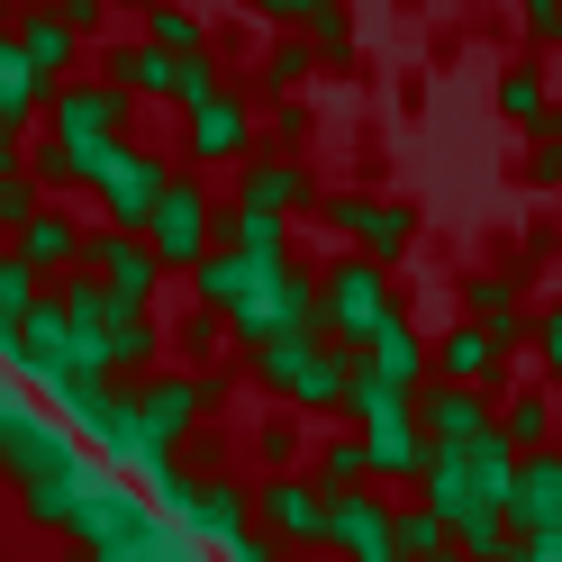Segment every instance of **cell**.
Here are the masks:
<instances>
[{
    "mask_svg": "<svg viewBox=\"0 0 562 562\" xmlns=\"http://www.w3.org/2000/svg\"><path fill=\"white\" fill-rule=\"evenodd\" d=\"M544 100H553V82L536 74V64H508V74H499V119H508V127H536Z\"/></svg>",
    "mask_w": 562,
    "mask_h": 562,
    "instance_id": "6da1fadb",
    "label": "cell"
},
{
    "mask_svg": "<svg viewBox=\"0 0 562 562\" xmlns=\"http://www.w3.org/2000/svg\"><path fill=\"white\" fill-rule=\"evenodd\" d=\"M200 155H236V136H245V110H236V100H200Z\"/></svg>",
    "mask_w": 562,
    "mask_h": 562,
    "instance_id": "7a4b0ae2",
    "label": "cell"
},
{
    "mask_svg": "<svg viewBox=\"0 0 562 562\" xmlns=\"http://www.w3.org/2000/svg\"><path fill=\"white\" fill-rule=\"evenodd\" d=\"M517 27L526 46H562V0H517Z\"/></svg>",
    "mask_w": 562,
    "mask_h": 562,
    "instance_id": "3957f363",
    "label": "cell"
},
{
    "mask_svg": "<svg viewBox=\"0 0 562 562\" xmlns=\"http://www.w3.org/2000/svg\"><path fill=\"white\" fill-rule=\"evenodd\" d=\"M155 37L191 55V46H200V19H191V10H155Z\"/></svg>",
    "mask_w": 562,
    "mask_h": 562,
    "instance_id": "277c9868",
    "label": "cell"
},
{
    "mask_svg": "<svg viewBox=\"0 0 562 562\" xmlns=\"http://www.w3.org/2000/svg\"><path fill=\"white\" fill-rule=\"evenodd\" d=\"M318 0H255V19H308Z\"/></svg>",
    "mask_w": 562,
    "mask_h": 562,
    "instance_id": "5b68a950",
    "label": "cell"
},
{
    "mask_svg": "<svg viewBox=\"0 0 562 562\" xmlns=\"http://www.w3.org/2000/svg\"><path fill=\"white\" fill-rule=\"evenodd\" d=\"M391 10H427V0H391Z\"/></svg>",
    "mask_w": 562,
    "mask_h": 562,
    "instance_id": "8992f818",
    "label": "cell"
}]
</instances>
